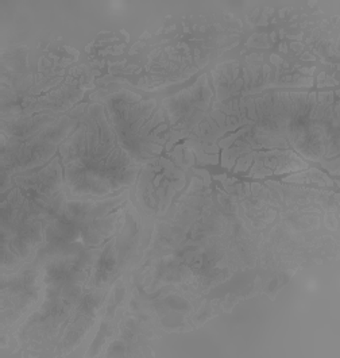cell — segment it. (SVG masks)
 Listing matches in <instances>:
<instances>
[{
	"mask_svg": "<svg viewBox=\"0 0 340 358\" xmlns=\"http://www.w3.org/2000/svg\"><path fill=\"white\" fill-rule=\"evenodd\" d=\"M104 103L107 120L133 159L140 164L160 155L168 138V123L156 100L142 99L133 92L121 91Z\"/></svg>",
	"mask_w": 340,
	"mask_h": 358,
	"instance_id": "3957f363",
	"label": "cell"
},
{
	"mask_svg": "<svg viewBox=\"0 0 340 358\" xmlns=\"http://www.w3.org/2000/svg\"><path fill=\"white\" fill-rule=\"evenodd\" d=\"M77 124L68 117L34 115L15 122L3 146L6 172H27L43 166L56 155Z\"/></svg>",
	"mask_w": 340,
	"mask_h": 358,
	"instance_id": "277c9868",
	"label": "cell"
},
{
	"mask_svg": "<svg viewBox=\"0 0 340 358\" xmlns=\"http://www.w3.org/2000/svg\"><path fill=\"white\" fill-rule=\"evenodd\" d=\"M65 189L77 199L107 198L131 185L140 164L121 146L104 107L94 104L60 146Z\"/></svg>",
	"mask_w": 340,
	"mask_h": 358,
	"instance_id": "6da1fadb",
	"label": "cell"
},
{
	"mask_svg": "<svg viewBox=\"0 0 340 358\" xmlns=\"http://www.w3.org/2000/svg\"><path fill=\"white\" fill-rule=\"evenodd\" d=\"M120 198L65 200L60 210L45 223V242L37 259L96 252L114 231Z\"/></svg>",
	"mask_w": 340,
	"mask_h": 358,
	"instance_id": "7a4b0ae2",
	"label": "cell"
}]
</instances>
